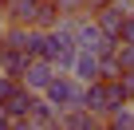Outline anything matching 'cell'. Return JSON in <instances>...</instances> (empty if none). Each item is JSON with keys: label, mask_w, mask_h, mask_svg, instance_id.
<instances>
[{"label": "cell", "mask_w": 134, "mask_h": 130, "mask_svg": "<svg viewBox=\"0 0 134 130\" xmlns=\"http://www.w3.org/2000/svg\"><path fill=\"white\" fill-rule=\"evenodd\" d=\"M40 55L51 63V67H59V71H67L75 63V55H79V43H75V32H67V28H51V32H43V47H40Z\"/></svg>", "instance_id": "6da1fadb"}, {"label": "cell", "mask_w": 134, "mask_h": 130, "mask_svg": "<svg viewBox=\"0 0 134 130\" xmlns=\"http://www.w3.org/2000/svg\"><path fill=\"white\" fill-rule=\"evenodd\" d=\"M75 43H79V51H91L99 59H114V36H107L99 24H79L75 28Z\"/></svg>", "instance_id": "7a4b0ae2"}, {"label": "cell", "mask_w": 134, "mask_h": 130, "mask_svg": "<svg viewBox=\"0 0 134 130\" xmlns=\"http://www.w3.org/2000/svg\"><path fill=\"white\" fill-rule=\"evenodd\" d=\"M43 99H47L55 110H71V106H79V99H83V87H79L75 79H67V75H55V79L43 87Z\"/></svg>", "instance_id": "3957f363"}, {"label": "cell", "mask_w": 134, "mask_h": 130, "mask_svg": "<svg viewBox=\"0 0 134 130\" xmlns=\"http://www.w3.org/2000/svg\"><path fill=\"white\" fill-rule=\"evenodd\" d=\"M32 103H36L32 87H16V91H12L4 103H0V106L8 110V118H12L16 126H28V110H32Z\"/></svg>", "instance_id": "277c9868"}, {"label": "cell", "mask_w": 134, "mask_h": 130, "mask_svg": "<svg viewBox=\"0 0 134 130\" xmlns=\"http://www.w3.org/2000/svg\"><path fill=\"white\" fill-rule=\"evenodd\" d=\"M20 79H24V87H32V91H43V87H47V83L55 79V67H51V63H47L43 55H32Z\"/></svg>", "instance_id": "5b68a950"}, {"label": "cell", "mask_w": 134, "mask_h": 130, "mask_svg": "<svg viewBox=\"0 0 134 130\" xmlns=\"http://www.w3.org/2000/svg\"><path fill=\"white\" fill-rule=\"evenodd\" d=\"M122 20H126V4H118V0L103 4V8H99V16H95V24H99V28H103L107 36H118Z\"/></svg>", "instance_id": "8992f818"}, {"label": "cell", "mask_w": 134, "mask_h": 130, "mask_svg": "<svg viewBox=\"0 0 134 130\" xmlns=\"http://www.w3.org/2000/svg\"><path fill=\"white\" fill-rule=\"evenodd\" d=\"M71 67H75V75H79L83 83H95V79H103V59H99V55H91V51H79Z\"/></svg>", "instance_id": "52a82bcc"}, {"label": "cell", "mask_w": 134, "mask_h": 130, "mask_svg": "<svg viewBox=\"0 0 134 130\" xmlns=\"http://www.w3.org/2000/svg\"><path fill=\"white\" fill-rule=\"evenodd\" d=\"M59 0H40V8H36V16H32V24L40 28V32H51L55 24H59Z\"/></svg>", "instance_id": "ba28073f"}, {"label": "cell", "mask_w": 134, "mask_h": 130, "mask_svg": "<svg viewBox=\"0 0 134 130\" xmlns=\"http://www.w3.org/2000/svg\"><path fill=\"white\" fill-rule=\"evenodd\" d=\"M114 67H122V71H134V43H122V47H114Z\"/></svg>", "instance_id": "9c48e42d"}, {"label": "cell", "mask_w": 134, "mask_h": 130, "mask_svg": "<svg viewBox=\"0 0 134 130\" xmlns=\"http://www.w3.org/2000/svg\"><path fill=\"white\" fill-rule=\"evenodd\" d=\"M118 39H122V43H134V16H126V20H122V28H118Z\"/></svg>", "instance_id": "30bf717a"}, {"label": "cell", "mask_w": 134, "mask_h": 130, "mask_svg": "<svg viewBox=\"0 0 134 130\" xmlns=\"http://www.w3.org/2000/svg\"><path fill=\"white\" fill-rule=\"evenodd\" d=\"M4 28H8V16H4V8H0V36H4Z\"/></svg>", "instance_id": "8fae6325"}]
</instances>
